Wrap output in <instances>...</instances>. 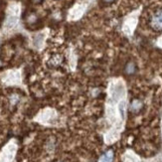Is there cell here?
<instances>
[{
    "label": "cell",
    "instance_id": "cell-1",
    "mask_svg": "<svg viewBox=\"0 0 162 162\" xmlns=\"http://www.w3.org/2000/svg\"><path fill=\"white\" fill-rule=\"evenodd\" d=\"M124 96V87L122 85V84H118L114 87L112 91V100L118 102L120 98H122Z\"/></svg>",
    "mask_w": 162,
    "mask_h": 162
},
{
    "label": "cell",
    "instance_id": "cell-2",
    "mask_svg": "<svg viewBox=\"0 0 162 162\" xmlns=\"http://www.w3.org/2000/svg\"><path fill=\"white\" fill-rule=\"evenodd\" d=\"M151 26L155 30H162V10L157 12L151 20Z\"/></svg>",
    "mask_w": 162,
    "mask_h": 162
},
{
    "label": "cell",
    "instance_id": "cell-3",
    "mask_svg": "<svg viewBox=\"0 0 162 162\" xmlns=\"http://www.w3.org/2000/svg\"><path fill=\"white\" fill-rule=\"evenodd\" d=\"M114 160V152L112 150L106 151L98 159V162H112Z\"/></svg>",
    "mask_w": 162,
    "mask_h": 162
},
{
    "label": "cell",
    "instance_id": "cell-4",
    "mask_svg": "<svg viewBox=\"0 0 162 162\" xmlns=\"http://www.w3.org/2000/svg\"><path fill=\"white\" fill-rule=\"evenodd\" d=\"M141 108H142V102H141L139 100H134L130 104V110L133 112H139Z\"/></svg>",
    "mask_w": 162,
    "mask_h": 162
},
{
    "label": "cell",
    "instance_id": "cell-5",
    "mask_svg": "<svg viewBox=\"0 0 162 162\" xmlns=\"http://www.w3.org/2000/svg\"><path fill=\"white\" fill-rule=\"evenodd\" d=\"M135 71H136V66L133 62H129L127 65H126L125 67V72L126 74H128V75H132V74L135 73Z\"/></svg>",
    "mask_w": 162,
    "mask_h": 162
},
{
    "label": "cell",
    "instance_id": "cell-6",
    "mask_svg": "<svg viewBox=\"0 0 162 162\" xmlns=\"http://www.w3.org/2000/svg\"><path fill=\"white\" fill-rule=\"evenodd\" d=\"M16 23H17V18L10 17L9 19L7 20V22H6V26H7L8 28H12L13 26L16 25Z\"/></svg>",
    "mask_w": 162,
    "mask_h": 162
},
{
    "label": "cell",
    "instance_id": "cell-7",
    "mask_svg": "<svg viewBox=\"0 0 162 162\" xmlns=\"http://www.w3.org/2000/svg\"><path fill=\"white\" fill-rule=\"evenodd\" d=\"M42 41H43V35H39V36H37L36 38H35L34 43H35V45H36V46H39Z\"/></svg>",
    "mask_w": 162,
    "mask_h": 162
},
{
    "label": "cell",
    "instance_id": "cell-8",
    "mask_svg": "<svg viewBox=\"0 0 162 162\" xmlns=\"http://www.w3.org/2000/svg\"><path fill=\"white\" fill-rule=\"evenodd\" d=\"M118 108H120V114H122V116H123L124 108H125V102H120V106H118Z\"/></svg>",
    "mask_w": 162,
    "mask_h": 162
},
{
    "label": "cell",
    "instance_id": "cell-9",
    "mask_svg": "<svg viewBox=\"0 0 162 162\" xmlns=\"http://www.w3.org/2000/svg\"><path fill=\"white\" fill-rule=\"evenodd\" d=\"M104 2H106V3H112V2H114V0H104Z\"/></svg>",
    "mask_w": 162,
    "mask_h": 162
}]
</instances>
